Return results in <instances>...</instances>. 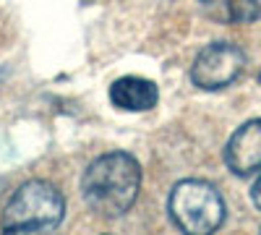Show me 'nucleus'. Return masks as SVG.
<instances>
[{
	"mask_svg": "<svg viewBox=\"0 0 261 235\" xmlns=\"http://www.w3.org/2000/svg\"><path fill=\"white\" fill-rule=\"evenodd\" d=\"M141 188V167L128 152L97 157L81 178L84 201L99 217L115 220L134 206Z\"/></svg>",
	"mask_w": 261,
	"mask_h": 235,
	"instance_id": "nucleus-1",
	"label": "nucleus"
},
{
	"mask_svg": "<svg viewBox=\"0 0 261 235\" xmlns=\"http://www.w3.org/2000/svg\"><path fill=\"white\" fill-rule=\"evenodd\" d=\"M63 194L47 180L24 183L6 204L0 227L6 232H45L55 230L63 220Z\"/></svg>",
	"mask_w": 261,
	"mask_h": 235,
	"instance_id": "nucleus-2",
	"label": "nucleus"
},
{
	"mask_svg": "<svg viewBox=\"0 0 261 235\" xmlns=\"http://www.w3.org/2000/svg\"><path fill=\"white\" fill-rule=\"evenodd\" d=\"M170 217L183 232L209 235L225 222V201L206 180H180L170 194Z\"/></svg>",
	"mask_w": 261,
	"mask_h": 235,
	"instance_id": "nucleus-3",
	"label": "nucleus"
},
{
	"mask_svg": "<svg viewBox=\"0 0 261 235\" xmlns=\"http://www.w3.org/2000/svg\"><path fill=\"white\" fill-rule=\"evenodd\" d=\"M246 68V53L232 42H212L191 66V81L204 92H217L232 84Z\"/></svg>",
	"mask_w": 261,
	"mask_h": 235,
	"instance_id": "nucleus-4",
	"label": "nucleus"
},
{
	"mask_svg": "<svg viewBox=\"0 0 261 235\" xmlns=\"http://www.w3.org/2000/svg\"><path fill=\"white\" fill-rule=\"evenodd\" d=\"M225 162L235 175H251L261 170V120H248L230 136Z\"/></svg>",
	"mask_w": 261,
	"mask_h": 235,
	"instance_id": "nucleus-5",
	"label": "nucleus"
},
{
	"mask_svg": "<svg viewBox=\"0 0 261 235\" xmlns=\"http://www.w3.org/2000/svg\"><path fill=\"white\" fill-rule=\"evenodd\" d=\"M160 89L154 81L141 76H120L110 87V102L125 113H146L157 105Z\"/></svg>",
	"mask_w": 261,
	"mask_h": 235,
	"instance_id": "nucleus-6",
	"label": "nucleus"
},
{
	"mask_svg": "<svg viewBox=\"0 0 261 235\" xmlns=\"http://www.w3.org/2000/svg\"><path fill=\"white\" fill-rule=\"evenodd\" d=\"M217 18L227 21V24H251L261 16V3L258 0H217Z\"/></svg>",
	"mask_w": 261,
	"mask_h": 235,
	"instance_id": "nucleus-7",
	"label": "nucleus"
},
{
	"mask_svg": "<svg viewBox=\"0 0 261 235\" xmlns=\"http://www.w3.org/2000/svg\"><path fill=\"white\" fill-rule=\"evenodd\" d=\"M251 196H253V204L261 209V178L253 183V191H251Z\"/></svg>",
	"mask_w": 261,
	"mask_h": 235,
	"instance_id": "nucleus-8",
	"label": "nucleus"
},
{
	"mask_svg": "<svg viewBox=\"0 0 261 235\" xmlns=\"http://www.w3.org/2000/svg\"><path fill=\"white\" fill-rule=\"evenodd\" d=\"M201 3H204V6H214V3H217V0H201Z\"/></svg>",
	"mask_w": 261,
	"mask_h": 235,
	"instance_id": "nucleus-9",
	"label": "nucleus"
},
{
	"mask_svg": "<svg viewBox=\"0 0 261 235\" xmlns=\"http://www.w3.org/2000/svg\"><path fill=\"white\" fill-rule=\"evenodd\" d=\"M258 81H261V73H258Z\"/></svg>",
	"mask_w": 261,
	"mask_h": 235,
	"instance_id": "nucleus-10",
	"label": "nucleus"
}]
</instances>
